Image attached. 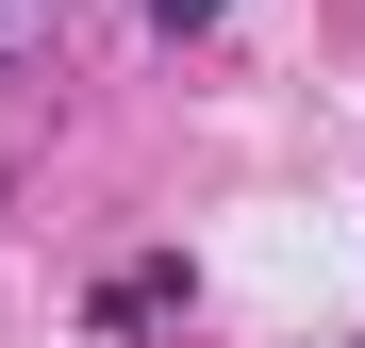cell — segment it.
I'll return each instance as SVG.
<instances>
[{
	"label": "cell",
	"mask_w": 365,
	"mask_h": 348,
	"mask_svg": "<svg viewBox=\"0 0 365 348\" xmlns=\"http://www.w3.org/2000/svg\"><path fill=\"white\" fill-rule=\"evenodd\" d=\"M166 299H182V265H166V249H150V265H116V282H100V332H150V315H166Z\"/></svg>",
	"instance_id": "obj_1"
},
{
	"label": "cell",
	"mask_w": 365,
	"mask_h": 348,
	"mask_svg": "<svg viewBox=\"0 0 365 348\" xmlns=\"http://www.w3.org/2000/svg\"><path fill=\"white\" fill-rule=\"evenodd\" d=\"M150 33H166V50H182V33H216V0H150Z\"/></svg>",
	"instance_id": "obj_2"
}]
</instances>
